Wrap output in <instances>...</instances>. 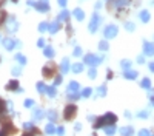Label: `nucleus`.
<instances>
[{
	"instance_id": "54",
	"label": "nucleus",
	"mask_w": 154,
	"mask_h": 136,
	"mask_svg": "<svg viewBox=\"0 0 154 136\" xmlns=\"http://www.w3.org/2000/svg\"><path fill=\"white\" fill-rule=\"evenodd\" d=\"M100 8H102V3L97 2V3H96V9H100Z\"/></svg>"
},
{
	"instance_id": "11",
	"label": "nucleus",
	"mask_w": 154,
	"mask_h": 136,
	"mask_svg": "<svg viewBox=\"0 0 154 136\" xmlns=\"http://www.w3.org/2000/svg\"><path fill=\"white\" fill-rule=\"evenodd\" d=\"M16 45H17V42H16L14 39H9V37L3 40V46L8 49V51H12V49L16 48Z\"/></svg>"
},
{
	"instance_id": "19",
	"label": "nucleus",
	"mask_w": 154,
	"mask_h": 136,
	"mask_svg": "<svg viewBox=\"0 0 154 136\" xmlns=\"http://www.w3.org/2000/svg\"><path fill=\"white\" fill-rule=\"evenodd\" d=\"M131 3V0H116V8H126L128 5Z\"/></svg>"
},
{
	"instance_id": "40",
	"label": "nucleus",
	"mask_w": 154,
	"mask_h": 136,
	"mask_svg": "<svg viewBox=\"0 0 154 136\" xmlns=\"http://www.w3.org/2000/svg\"><path fill=\"white\" fill-rule=\"evenodd\" d=\"M139 136H151V131L146 130V128H143V130H140V131H139Z\"/></svg>"
},
{
	"instance_id": "29",
	"label": "nucleus",
	"mask_w": 154,
	"mask_h": 136,
	"mask_svg": "<svg viewBox=\"0 0 154 136\" xmlns=\"http://www.w3.org/2000/svg\"><path fill=\"white\" fill-rule=\"evenodd\" d=\"M68 17H69V12L68 11H62L60 14H59V22H62V20H68Z\"/></svg>"
},
{
	"instance_id": "50",
	"label": "nucleus",
	"mask_w": 154,
	"mask_h": 136,
	"mask_svg": "<svg viewBox=\"0 0 154 136\" xmlns=\"http://www.w3.org/2000/svg\"><path fill=\"white\" fill-rule=\"evenodd\" d=\"M137 62H139V64H143V62H145L143 56H139V57H137Z\"/></svg>"
},
{
	"instance_id": "57",
	"label": "nucleus",
	"mask_w": 154,
	"mask_h": 136,
	"mask_svg": "<svg viewBox=\"0 0 154 136\" xmlns=\"http://www.w3.org/2000/svg\"><path fill=\"white\" fill-rule=\"evenodd\" d=\"M23 136H32V133H25Z\"/></svg>"
},
{
	"instance_id": "37",
	"label": "nucleus",
	"mask_w": 154,
	"mask_h": 136,
	"mask_svg": "<svg viewBox=\"0 0 154 136\" xmlns=\"http://www.w3.org/2000/svg\"><path fill=\"white\" fill-rule=\"evenodd\" d=\"M88 76H89V79H96L97 71H96V68H94V67H91V70L88 71Z\"/></svg>"
},
{
	"instance_id": "35",
	"label": "nucleus",
	"mask_w": 154,
	"mask_h": 136,
	"mask_svg": "<svg viewBox=\"0 0 154 136\" xmlns=\"http://www.w3.org/2000/svg\"><path fill=\"white\" fill-rule=\"evenodd\" d=\"M125 30H126V31H134V30H136V25H134L133 22H126V23H125Z\"/></svg>"
},
{
	"instance_id": "39",
	"label": "nucleus",
	"mask_w": 154,
	"mask_h": 136,
	"mask_svg": "<svg viewBox=\"0 0 154 136\" xmlns=\"http://www.w3.org/2000/svg\"><path fill=\"white\" fill-rule=\"evenodd\" d=\"M23 128L25 130H34V124L32 122H25L23 124Z\"/></svg>"
},
{
	"instance_id": "31",
	"label": "nucleus",
	"mask_w": 154,
	"mask_h": 136,
	"mask_svg": "<svg viewBox=\"0 0 154 136\" xmlns=\"http://www.w3.org/2000/svg\"><path fill=\"white\" fill-rule=\"evenodd\" d=\"M37 91L38 93H46V85L43 82H37Z\"/></svg>"
},
{
	"instance_id": "55",
	"label": "nucleus",
	"mask_w": 154,
	"mask_h": 136,
	"mask_svg": "<svg viewBox=\"0 0 154 136\" xmlns=\"http://www.w3.org/2000/svg\"><path fill=\"white\" fill-rule=\"evenodd\" d=\"M0 136H6V131L5 130H0Z\"/></svg>"
},
{
	"instance_id": "58",
	"label": "nucleus",
	"mask_w": 154,
	"mask_h": 136,
	"mask_svg": "<svg viewBox=\"0 0 154 136\" xmlns=\"http://www.w3.org/2000/svg\"><path fill=\"white\" fill-rule=\"evenodd\" d=\"M12 3H17V0H12Z\"/></svg>"
},
{
	"instance_id": "41",
	"label": "nucleus",
	"mask_w": 154,
	"mask_h": 136,
	"mask_svg": "<svg viewBox=\"0 0 154 136\" xmlns=\"http://www.w3.org/2000/svg\"><path fill=\"white\" fill-rule=\"evenodd\" d=\"M25 107H26V108L34 107V101H32V99H26V101H25Z\"/></svg>"
},
{
	"instance_id": "21",
	"label": "nucleus",
	"mask_w": 154,
	"mask_h": 136,
	"mask_svg": "<svg viewBox=\"0 0 154 136\" xmlns=\"http://www.w3.org/2000/svg\"><path fill=\"white\" fill-rule=\"evenodd\" d=\"M32 116H34V119H35V121H40V119H42V118L45 116V113H43V111H42L40 108H35V110H34V115H32Z\"/></svg>"
},
{
	"instance_id": "20",
	"label": "nucleus",
	"mask_w": 154,
	"mask_h": 136,
	"mask_svg": "<svg viewBox=\"0 0 154 136\" xmlns=\"http://www.w3.org/2000/svg\"><path fill=\"white\" fill-rule=\"evenodd\" d=\"M43 54L48 57V59H51V57H54V49H53V46H45V49H43Z\"/></svg>"
},
{
	"instance_id": "17",
	"label": "nucleus",
	"mask_w": 154,
	"mask_h": 136,
	"mask_svg": "<svg viewBox=\"0 0 154 136\" xmlns=\"http://www.w3.org/2000/svg\"><path fill=\"white\" fill-rule=\"evenodd\" d=\"M151 19V14H149V11L143 9V11H140V20H142L143 23H148Z\"/></svg>"
},
{
	"instance_id": "30",
	"label": "nucleus",
	"mask_w": 154,
	"mask_h": 136,
	"mask_svg": "<svg viewBox=\"0 0 154 136\" xmlns=\"http://www.w3.org/2000/svg\"><path fill=\"white\" fill-rule=\"evenodd\" d=\"M137 118H140V119H146V118H149V111H148V110L139 111V113H137Z\"/></svg>"
},
{
	"instance_id": "51",
	"label": "nucleus",
	"mask_w": 154,
	"mask_h": 136,
	"mask_svg": "<svg viewBox=\"0 0 154 136\" xmlns=\"http://www.w3.org/2000/svg\"><path fill=\"white\" fill-rule=\"evenodd\" d=\"M148 68H149V71H152V73H154V60H152L151 64L148 65Z\"/></svg>"
},
{
	"instance_id": "53",
	"label": "nucleus",
	"mask_w": 154,
	"mask_h": 136,
	"mask_svg": "<svg viewBox=\"0 0 154 136\" xmlns=\"http://www.w3.org/2000/svg\"><path fill=\"white\" fill-rule=\"evenodd\" d=\"M82 128V125H80V124H75V131H79Z\"/></svg>"
},
{
	"instance_id": "8",
	"label": "nucleus",
	"mask_w": 154,
	"mask_h": 136,
	"mask_svg": "<svg viewBox=\"0 0 154 136\" xmlns=\"http://www.w3.org/2000/svg\"><path fill=\"white\" fill-rule=\"evenodd\" d=\"M35 9L38 12H48L49 11V3L46 0H40V2H35Z\"/></svg>"
},
{
	"instance_id": "44",
	"label": "nucleus",
	"mask_w": 154,
	"mask_h": 136,
	"mask_svg": "<svg viewBox=\"0 0 154 136\" xmlns=\"http://www.w3.org/2000/svg\"><path fill=\"white\" fill-rule=\"evenodd\" d=\"M5 113V102L0 99V115H3Z\"/></svg>"
},
{
	"instance_id": "56",
	"label": "nucleus",
	"mask_w": 154,
	"mask_h": 136,
	"mask_svg": "<svg viewBox=\"0 0 154 136\" xmlns=\"http://www.w3.org/2000/svg\"><path fill=\"white\" fill-rule=\"evenodd\" d=\"M151 105H152V107H154V96H152V97H151Z\"/></svg>"
},
{
	"instance_id": "28",
	"label": "nucleus",
	"mask_w": 154,
	"mask_h": 136,
	"mask_svg": "<svg viewBox=\"0 0 154 136\" xmlns=\"http://www.w3.org/2000/svg\"><path fill=\"white\" fill-rule=\"evenodd\" d=\"M16 60L19 62L20 65H25V64H26V57H25L23 54H20V53H19V54H16Z\"/></svg>"
},
{
	"instance_id": "26",
	"label": "nucleus",
	"mask_w": 154,
	"mask_h": 136,
	"mask_svg": "<svg viewBox=\"0 0 154 136\" xmlns=\"http://www.w3.org/2000/svg\"><path fill=\"white\" fill-rule=\"evenodd\" d=\"M105 94H106V87L105 85H100L99 88H97V96L99 97H103Z\"/></svg>"
},
{
	"instance_id": "14",
	"label": "nucleus",
	"mask_w": 154,
	"mask_h": 136,
	"mask_svg": "<svg viewBox=\"0 0 154 136\" xmlns=\"http://www.w3.org/2000/svg\"><path fill=\"white\" fill-rule=\"evenodd\" d=\"M120 134H122V136H133V134H134V128H133L131 125L122 127V128H120Z\"/></svg>"
},
{
	"instance_id": "27",
	"label": "nucleus",
	"mask_w": 154,
	"mask_h": 136,
	"mask_svg": "<svg viewBox=\"0 0 154 136\" xmlns=\"http://www.w3.org/2000/svg\"><path fill=\"white\" fill-rule=\"evenodd\" d=\"M140 85H142V88H145V90H149V88H151V81H149L148 77H145L142 82H140Z\"/></svg>"
},
{
	"instance_id": "48",
	"label": "nucleus",
	"mask_w": 154,
	"mask_h": 136,
	"mask_svg": "<svg viewBox=\"0 0 154 136\" xmlns=\"http://www.w3.org/2000/svg\"><path fill=\"white\" fill-rule=\"evenodd\" d=\"M57 2H59V5H60V6H66L68 0H57Z\"/></svg>"
},
{
	"instance_id": "42",
	"label": "nucleus",
	"mask_w": 154,
	"mask_h": 136,
	"mask_svg": "<svg viewBox=\"0 0 154 136\" xmlns=\"http://www.w3.org/2000/svg\"><path fill=\"white\" fill-rule=\"evenodd\" d=\"M72 54H74L75 57H79V56L82 54V48H80V46H75V48H74V53H72Z\"/></svg>"
},
{
	"instance_id": "18",
	"label": "nucleus",
	"mask_w": 154,
	"mask_h": 136,
	"mask_svg": "<svg viewBox=\"0 0 154 136\" xmlns=\"http://www.w3.org/2000/svg\"><path fill=\"white\" fill-rule=\"evenodd\" d=\"M72 16H74L77 20H80V22H82V20L85 19V12H83L80 8H75V9H74V12H72Z\"/></svg>"
},
{
	"instance_id": "3",
	"label": "nucleus",
	"mask_w": 154,
	"mask_h": 136,
	"mask_svg": "<svg viewBox=\"0 0 154 136\" xmlns=\"http://www.w3.org/2000/svg\"><path fill=\"white\" fill-rule=\"evenodd\" d=\"M100 23H102V17L97 14V12H96V14H93L91 22H89V27H88L89 33H96L99 30V27H100Z\"/></svg>"
},
{
	"instance_id": "47",
	"label": "nucleus",
	"mask_w": 154,
	"mask_h": 136,
	"mask_svg": "<svg viewBox=\"0 0 154 136\" xmlns=\"http://www.w3.org/2000/svg\"><path fill=\"white\" fill-rule=\"evenodd\" d=\"M3 20H5V12H3V11H0V25L3 23Z\"/></svg>"
},
{
	"instance_id": "2",
	"label": "nucleus",
	"mask_w": 154,
	"mask_h": 136,
	"mask_svg": "<svg viewBox=\"0 0 154 136\" xmlns=\"http://www.w3.org/2000/svg\"><path fill=\"white\" fill-rule=\"evenodd\" d=\"M5 25H6V27H5V28H6V31H8V33H11V34H12V33H16V31L19 30V22H17V19H16L14 16L8 17V19H6V22H5Z\"/></svg>"
},
{
	"instance_id": "33",
	"label": "nucleus",
	"mask_w": 154,
	"mask_h": 136,
	"mask_svg": "<svg viewBox=\"0 0 154 136\" xmlns=\"http://www.w3.org/2000/svg\"><path fill=\"white\" fill-rule=\"evenodd\" d=\"M48 28H49V23H46V22H42L40 25H38V31H40V33L48 31Z\"/></svg>"
},
{
	"instance_id": "16",
	"label": "nucleus",
	"mask_w": 154,
	"mask_h": 136,
	"mask_svg": "<svg viewBox=\"0 0 154 136\" xmlns=\"http://www.w3.org/2000/svg\"><path fill=\"white\" fill-rule=\"evenodd\" d=\"M59 28H60V22H59V20H56V22H53V23H49L48 31H49L51 34H56V33L59 31Z\"/></svg>"
},
{
	"instance_id": "15",
	"label": "nucleus",
	"mask_w": 154,
	"mask_h": 136,
	"mask_svg": "<svg viewBox=\"0 0 154 136\" xmlns=\"http://www.w3.org/2000/svg\"><path fill=\"white\" fill-rule=\"evenodd\" d=\"M123 76H125V79H130V81H134L137 76H139V73L136 71V70H126L125 71V74H123Z\"/></svg>"
},
{
	"instance_id": "10",
	"label": "nucleus",
	"mask_w": 154,
	"mask_h": 136,
	"mask_svg": "<svg viewBox=\"0 0 154 136\" xmlns=\"http://www.w3.org/2000/svg\"><path fill=\"white\" fill-rule=\"evenodd\" d=\"M6 88L8 90H11V91H19V93H22L23 90L19 87V82L17 81H9L8 82V85H6Z\"/></svg>"
},
{
	"instance_id": "13",
	"label": "nucleus",
	"mask_w": 154,
	"mask_h": 136,
	"mask_svg": "<svg viewBox=\"0 0 154 136\" xmlns=\"http://www.w3.org/2000/svg\"><path fill=\"white\" fill-rule=\"evenodd\" d=\"M60 71H62V74H66L68 71H69V59L68 57H65L62 60V64H60Z\"/></svg>"
},
{
	"instance_id": "23",
	"label": "nucleus",
	"mask_w": 154,
	"mask_h": 136,
	"mask_svg": "<svg viewBox=\"0 0 154 136\" xmlns=\"http://www.w3.org/2000/svg\"><path fill=\"white\" fill-rule=\"evenodd\" d=\"M72 71H74V73H82V71H83V64H80V62L72 64Z\"/></svg>"
},
{
	"instance_id": "5",
	"label": "nucleus",
	"mask_w": 154,
	"mask_h": 136,
	"mask_svg": "<svg viewBox=\"0 0 154 136\" xmlns=\"http://www.w3.org/2000/svg\"><path fill=\"white\" fill-rule=\"evenodd\" d=\"M100 62H102V57H99L96 54H86L85 59H83V64H86L89 67H96V65L100 64Z\"/></svg>"
},
{
	"instance_id": "36",
	"label": "nucleus",
	"mask_w": 154,
	"mask_h": 136,
	"mask_svg": "<svg viewBox=\"0 0 154 136\" xmlns=\"http://www.w3.org/2000/svg\"><path fill=\"white\" fill-rule=\"evenodd\" d=\"M99 48H100V51H108V42L106 40H102L99 43Z\"/></svg>"
},
{
	"instance_id": "22",
	"label": "nucleus",
	"mask_w": 154,
	"mask_h": 136,
	"mask_svg": "<svg viewBox=\"0 0 154 136\" xmlns=\"http://www.w3.org/2000/svg\"><path fill=\"white\" fill-rule=\"evenodd\" d=\"M46 93H48L49 97H56V94H57L56 85H53V87H46Z\"/></svg>"
},
{
	"instance_id": "1",
	"label": "nucleus",
	"mask_w": 154,
	"mask_h": 136,
	"mask_svg": "<svg viewBox=\"0 0 154 136\" xmlns=\"http://www.w3.org/2000/svg\"><path fill=\"white\" fill-rule=\"evenodd\" d=\"M116 121H117V116L112 113H106L105 116H102L96 121L94 128H102V127H108V125H114Z\"/></svg>"
},
{
	"instance_id": "25",
	"label": "nucleus",
	"mask_w": 154,
	"mask_h": 136,
	"mask_svg": "<svg viewBox=\"0 0 154 136\" xmlns=\"http://www.w3.org/2000/svg\"><path fill=\"white\" fill-rule=\"evenodd\" d=\"M120 67L126 71V70H130V67H131V60H128V59H123L122 62H120Z\"/></svg>"
},
{
	"instance_id": "7",
	"label": "nucleus",
	"mask_w": 154,
	"mask_h": 136,
	"mask_svg": "<svg viewBox=\"0 0 154 136\" xmlns=\"http://www.w3.org/2000/svg\"><path fill=\"white\" fill-rule=\"evenodd\" d=\"M75 111H77V107L75 105H68L66 108H65V115H63V118H65L66 121H71L74 116H75Z\"/></svg>"
},
{
	"instance_id": "6",
	"label": "nucleus",
	"mask_w": 154,
	"mask_h": 136,
	"mask_svg": "<svg viewBox=\"0 0 154 136\" xmlns=\"http://www.w3.org/2000/svg\"><path fill=\"white\" fill-rule=\"evenodd\" d=\"M117 33H119V30H117L116 25H108V27H105V30H103V37L105 39H114V37L117 36Z\"/></svg>"
},
{
	"instance_id": "32",
	"label": "nucleus",
	"mask_w": 154,
	"mask_h": 136,
	"mask_svg": "<svg viewBox=\"0 0 154 136\" xmlns=\"http://www.w3.org/2000/svg\"><path fill=\"white\" fill-rule=\"evenodd\" d=\"M48 118H49L51 122H54V121H57V113H56L54 110H49L48 111Z\"/></svg>"
},
{
	"instance_id": "52",
	"label": "nucleus",
	"mask_w": 154,
	"mask_h": 136,
	"mask_svg": "<svg viewBox=\"0 0 154 136\" xmlns=\"http://www.w3.org/2000/svg\"><path fill=\"white\" fill-rule=\"evenodd\" d=\"M28 5L29 6H35V0H28Z\"/></svg>"
},
{
	"instance_id": "46",
	"label": "nucleus",
	"mask_w": 154,
	"mask_h": 136,
	"mask_svg": "<svg viewBox=\"0 0 154 136\" xmlns=\"http://www.w3.org/2000/svg\"><path fill=\"white\" fill-rule=\"evenodd\" d=\"M56 131H57V134H60V136H62L63 133H65V128H63V127H59V128H57Z\"/></svg>"
},
{
	"instance_id": "49",
	"label": "nucleus",
	"mask_w": 154,
	"mask_h": 136,
	"mask_svg": "<svg viewBox=\"0 0 154 136\" xmlns=\"http://www.w3.org/2000/svg\"><path fill=\"white\" fill-rule=\"evenodd\" d=\"M59 84H62V76H57L54 81V85H59Z\"/></svg>"
},
{
	"instance_id": "9",
	"label": "nucleus",
	"mask_w": 154,
	"mask_h": 136,
	"mask_svg": "<svg viewBox=\"0 0 154 136\" xmlns=\"http://www.w3.org/2000/svg\"><path fill=\"white\" fill-rule=\"evenodd\" d=\"M143 54L154 56V43L152 42H143Z\"/></svg>"
},
{
	"instance_id": "24",
	"label": "nucleus",
	"mask_w": 154,
	"mask_h": 136,
	"mask_svg": "<svg viewBox=\"0 0 154 136\" xmlns=\"http://www.w3.org/2000/svg\"><path fill=\"white\" fill-rule=\"evenodd\" d=\"M45 131H46L48 134H53V133H56V127H54V124H53V122H49L48 125L45 127Z\"/></svg>"
},
{
	"instance_id": "34",
	"label": "nucleus",
	"mask_w": 154,
	"mask_h": 136,
	"mask_svg": "<svg viewBox=\"0 0 154 136\" xmlns=\"http://www.w3.org/2000/svg\"><path fill=\"white\" fill-rule=\"evenodd\" d=\"M105 133H106L108 136H112V134L116 133V127H114V125H108V127H105Z\"/></svg>"
},
{
	"instance_id": "4",
	"label": "nucleus",
	"mask_w": 154,
	"mask_h": 136,
	"mask_svg": "<svg viewBox=\"0 0 154 136\" xmlns=\"http://www.w3.org/2000/svg\"><path fill=\"white\" fill-rule=\"evenodd\" d=\"M79 88H80V87H79V84H77L75 81H72V82H69L68 84V96L71 97V99H77V97H79Z\"/></svg>"
},
{
	"instance_id": "43",
	"label": "nucleus",
	"mask_w": 154,
	"mask_h": 136,
	"mask_svg": "<svg viewBox=\"0 0 154 136\" xmlns=\"http://www.w3.org/2000/svg\"><path fill=\"white\" fill-rule=\"evenodd\" d=\"M20 73H22V68L20 67H14V68H12V74H14V76H19Z\"/></svg>"
},
{
	"instance_id": "12",
	"label": "nucleus",
	"mask_w": 154,
	"mask_h": 136,
	"mask_svg": "<svg viewBox=\"0 0 154 136\" xmlns=\"http://www.w3.org/2000/svg\"><path fill=\"white\" fill-rule=\"evenodd\" d=\"M54 70H56V67H54L53 64H48L46 67H43V76L51 77V76L54 74Z\"/></svg>"
},
{
	"instance_id": "59",
	"label": "nucleus",
	"mask_w": 154,
	"mask_h": 136,
	"mask_svg": "<svg viewBox=\"0 0 154 136\" xmlns=\"http://www.w3.org/2000/svg\"><path fill=\"white\" fill-rule=\"evenodd\" d=\"M151 136H154V134H151Z\"/></svg>"
},
{
	"instance_id": "45",
	"label": "nucleus",
	"mask_w": 154,
	"mask_h": 136,
	"mask_svg": "<svg viewBox=\"0 0 154 136\" xmlns=\"http://www.w3.org/2000/svg\"><path fill=\"white\" fill-rule=\"evenodd\" d=\"M37 46L43 48V46H45V40H43V39H38V40H37Z\"/></svg>"
},
{
	"instance_id": "38",
	"label": "nucleus",
	"mask_w": 154,
	"mask_h": 136,
	"mask_svg": "<svg viewBox=\"0 0 154 136\" xmlns=\"http://www.w3.org/2000/svg\"><path fill=\"white\" fill-rule=\"evenodd\" d=\"M91 93H93L91 88H85V90L82 91V97H89V96H91Z\"/></svg>"
}]
</instances>
